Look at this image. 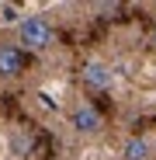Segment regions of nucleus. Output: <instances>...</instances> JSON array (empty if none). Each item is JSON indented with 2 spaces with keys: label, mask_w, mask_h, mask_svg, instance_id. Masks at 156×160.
Segmentation results:
<instances>
[{
  "label": "nucleus",
  "mask_w": 156,
  "mask_h": 160,
  "mask_svg": "<svg viewBox=\"0 0 156 160\" xmlns=\"http://www.w3.org/2000/svg\"><path fill=\"white\" fill-rule=\"evenodd\" d=\"M17 38H21V45L28 49V52H42V49H49V42H52V24L45 21V18H24L21 24H17Z\"/></svg>",
  "instance_id": "f257e3e1"
},
{
  "label": "nucleus",
  "mask_w": 156,
  "mask_h": 160,
  "mask_svg": "<svg viewBox=\"0 0 156 160\" xmlns=\"http://www.w3.org/2000/svg\"><path fill=\"white\" fill-rule=\"evenodd\" d=\"M83 84L94 87V91H108V87L115 84V70L104 63V59H90V63L83 66Z\"/></svg>",
  "instance_id": "f03ea898"
},
{
  "label": "nucleus",
  "mask_w": 156,
  "mask_h": 160,
  "mask_svg": "<svg viewBox=\"0 0 156 160\" xmlns=\"http://www.w3.org/2000/svg\"><path fill=\"white\" fill-rule=\"evenodd\" d=\"M73 125L80 132H87V136H94V132H101L104 118H101V112L94 108V104H80V108L73 112Z\"/></svg>",
  "instance_id": "7ed1b4c3"
},
{
  "label": "nucleus",
  "mask_w": 156,
  "mask_h": 160,
  "mask_svg": "<svg viewBox=\"0 0 156 160\" xmlns=\"http://www.w3.org/2000/svg\"><path fill=\"white\" fill-rule=\"evenodd\" d=\"M21 66H24V52L17 45H0V77L11 80L21 73Z\"/></svg>",
  "instance_id": "20e7f679"
},
{
  "label": "nucleus",
  "mask_w": 156,
  "mask_h": 160,
  "mask_svg": "<svg viewBox=\"0 0 156 160\" xmlns=\"http://www.w3.org/2000/svg\"><path fill=\"white\" fill-rule=\"evenodd\" d=\"M149 157H153V146L142 136H132V139L121 146V160H149Z\"/></svg>",
  "instance_id": "39448f33"
},
{
  "label": "nucleus",
  "mask_w": 156,
  "mask_h": 160,
  "mask_svg": "<svg viewBox=\"0 0 156 160\" xmlns=\"http://www.w3.org/2000/svg\"><path fill=\"white\" fill-rule=\"evenodd\" d=\"M11 146H14V153H17V157H24V153L31 150V136H28V132H14Z\"/></svg>",
  "instance_id": "423d86ee"
},
{
  "label": "nucleus",
  "mask_w": 156,
  "mask_h": 160,
  "mask_svg": "<svg viewBox=\"0 0 156 160\" xmlns=\"http://www.w3.org/2000/svg\"><path fill=\"white\" fill-rule=\"evenodd\" d=\"M0 14H4L0 21H7V24H11V21H17V11H14L11 4H0Z\"/></svg>",
  "instance_id": "0eeeda50"
},
{
  "label": "nucleus",
  "mask_w": 156,
  "mask_h": 160,
  "mask_svg": "<svg viewBox=\"0 0 156 160\" xmlns=\"http://www.w3.org/2000/svg\"><path fill=\"white\" fill-rule=\"evenodd\" d=\"M149 45H153V49H156V28H153V38H149Z\"/></svg>",
  "instance_id": "6e6552de"
}]
</instances>
